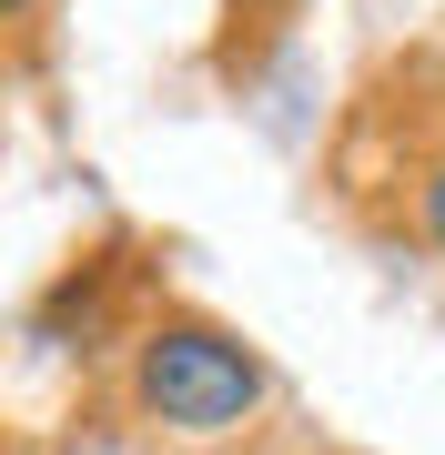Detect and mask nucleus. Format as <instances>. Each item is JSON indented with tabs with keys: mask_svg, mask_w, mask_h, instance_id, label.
<instances>
[{
	"mask_svg": "<svg viewBox=\"0 0 445 455\" xmlns=\"http://www.w3.org/2000/svg\"><path fill=\"white\" fill-rule=\"evenodd\" d=\"M274 405V374L233 324H203V314H152L132 334V415L163 425V435H243L253 415Z\"/></svg>",
	"mask_w": 445,
	"mask_h": 455,
	"instance_id": "f257e3e1",
	"label": "nucleus"
},
{
	"mask_svg": "<svg viewBox=\"0 0 445 455\" xmlns=\"http://www.w3.org/2000/svg\"><path fill=\"white\" fill-rule=\"evenodd\" d=\"M405 223H415V243H425V253L445 263V152L405 172Z\"/></svg>",
	"mask_w": 445,
	"mask_h": 455,
	"instance_id": "f03ea898",
	"label": "nucleus"
},
{
	"mask_svg": "<svg viewBox=\"0 0 445 455\" xmlns=\"http://www.w3.org/2000/svg\"><path fill=\"white\" fill-rule=\"evenodd\" d=\"M283 11H304V0H223V20H233V31H243V20H253V31H274Z\"/></svg>",
	"mask_w": 445,
	"mask_h": 455,
	"instance_id": "7ed1b4c3",
	"label": "nucleus"
},
{
	"mask_svg": "<svg viewBox=\"0 0 445 455\" xmlns=\"http://www.w3.org/2000/svg\"><path fill=\"white\" fill-rule=\"evenodd\" d=\"M0 20H20V31H31V20H41V0H0Z\"/></svg>",
	"mask_w": 445,
	"mask_h": 455,
	"instance_id": "20e7f679",
	"label": "nucleus"
}]
</instances>
